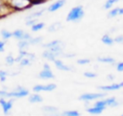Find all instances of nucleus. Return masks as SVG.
<instances>
[{
	"label": "nucleus",
	"mask_w": 123,
	"mask_h": 116,
	"mask_svg": "<svg viewBox=\"0 0 123 116\" xmlns=\"http://www.w3.org/2000/svg\"><path fill=\"white\" fill-rule=\"evenodd\" d=\"M28 94H29V92H28L27 89L19 86V87L14 88L11 92H8V97L7 98H12V97H14V98H23V97L27 96Z\"/></svg>",
	"instance_id": "f03ea898"
},
{
	"label": "nucleus",
	"mask_w": 123,
	"mask_h": 116,
	"mask_svg": "<svg viewBox=\"0 0 123 116\" xmlns=\"http://www.w3.org/2000/svg\"><path fill=\"white\" fill-rule=\"evenodd\" d=\"M119 0H107V2L105 3V5H104V9H106V10H109V9H111L115 3H117Z\"/></svg>",
	"instance_id": "b1692460"
},
{
	"label": "nucleus",
	"mask_w": 123,
	"mask_h": 116,
	"mask_svg": "<svg viewBox=\"0 0 123 116\" xmlns=\"http://www.w3.org/2000/svg\"><path fill=\"white\" fill-rule=\"evenodd\" d=\"M105 103H106V105L107 106H111V107H115L117 106L119 104L116 102V99L114 97H111V98H107L104 100Z\"/></svg>",
	"instance_id": "ddd939ff"
},
{
	"label": "nucleus",
	"mask_w": 123,
	"mask_h": 116,
	"mask_svg": "<svg viewBox=\"0 0 123 116\" xmlns=\"http://www.w3.org/2000/svg\"><path fill=\"white\" fill-rule=\"evenodd\" d=\"M53 62L55 63L56 67H57L58 69L62 70V71H70V70H71V68H70L69 66H67V65L63 64V63H62V61L61 59H57V58H56Z\"/></svg>",
	"instance_id": "9d476101"
},
{
	"label": "nucleus",
	"mask_w": 123,
	"mask_h": 116,
	"mask_svg": "<svg viewBox=\"0 0 123 116\" xmlns=\"http://www.w3.org/2000/svg\"><path fill=\"white\" fill-rule=\"evenodd\" d=\"M94 106H97V107H102V108H106V103L104 100H101V101H97L95 104H94Z\"/></svg>",
	"instance_id": "7c9ffc66"
},
{
	"label": "nucleus",
	"mask_w": 123,
	"mask_h": 116,
	"mask_svg": "<svg viewBox=\"0 0 123 116\" xmlns=\"http://www.w3.org/2000/svg\"><path fill=\"white\" fill-rule=\"evenodd\" d=\"M23 35H24V32L22 31V30H15L13 33H12V36L14 37V38H16V39H22V36H23Z\"/></svg>",
	"instance_id": "5701e85b"
},
{
	"label": "nucleus",
	"mask_w": 123,
	"mask_h": 116,
	"mask_svg": "<svg viewBox=\"0 0 123 116\" xmlns=\"http://www.w3.org/2000/svg\"><path fill=\"white\" fill-rule=\"evenodd\" d=\"M28 100H29L30 103H33V104H35V103H41L43 101L42 97L40 95H38V94H33V95H31L28 98Z\"/></svg>",
	"instance_id": "4468645a"
},
{
	"label": "nucleus",
	"mask_w": 123,
	"mask_h": 116,
	"mask_svg": "<svg viewBox=\"0 0 123 116\" xmlns=\"http://www.w3.org/2000/svg\"><path fill=\"white\" fill-rule=\"evenodd\" d=\"M42 40V37L41 36H37V37H35V38H31L29 40L30 42V45H33V44H37V43H40V41Z\"/></svg>",
	"instance_id": "c85d7f7f"
},
{
	"label": "nucleus",
	"mask_w": 123,
	"mask_h": 116,
	"mask_svg": "<svg viewBox=\"0 0 123 116\" xmlns=\"http://www.w3.org/2000/svg\"><path fill=\"white\" fill-rule=\"evenodd\" d=\"M6 62H7V64H9V65H12V64L15 62V58H14L12 56L9 55V56L6 57Z\"/></svg>",
	"instance_id": "c756f323"
},
{
	"label": "nucleus",
	"mask_w": 123,
	"mask_h": 116,
	"mask_svg": "<svg viewBox=\"0 0 123 116\" xmlns=\"http://www.w3.org/2000/svg\"><path fill=\"white\" fill-rule=\"evenodd\" d=\"M7 72L6 71H3V70H0V81L3 82V81H5V80H6V77H7Z\"/></svg>",
	"instance_id": "72a5a7b5"
},
{
	"label": "nucleus",
	"mask_w": 123,
	"mask_h": 116,
	"mask_svg": "<svg viewBox=\"0 0 123 116\" xmlns=\"http://www.w3.org/2000/svg\"><path fill=\"white\" fill-rule=\"evenodd\" d=\"M58 45H62V42L61 40H53L51 42H48L46 44H43L42 46L44 48H51V47H55V46H58Z\"/></svg>",
	"instance_id": "f3484780"
},
{
	"label": "nucleus",
	"mask_w": 123,
	"mask_h": 116,
	"mask_svg": "<svg viewBox=\"0 0 123 116\" xmlns=\"http://www.w3.org/2000/svg\"><path fill=\"white\" fill-rule=\"evenodd\" d=\"M41 109H42L43 111H45V112H56V111L58 110L57 107H55V106H50V105L43 106V107H41Z\"/></svg>",
	"instance_id": "bb28decb"
},
{
	"label": "nucleus",
	"mask_w": 123,
	"mask_h": 116,
	"mask_svg": "<svg viewBox=\"0 0 123 116\" xmlns=\"http://www.w3.org/2000/svg\"><path fill=\"white\" fill-rule=\"evenodd\" d=\"M31 27H32L31 30H32L33 32H37V31L41 30V29L44 27V23H43V22H37V23H35L34 25H32Z\"/></svg>",
	"instance_id": "6ab92c4d"
},
{
	"label": "nucleus",
	"mask_w": 123,
	"mask_h": 116,
	"mask_svg": "<svg viewBox=\"0 0 123 116\" xmlns=\"http://www.w3.org/2000/svg\"><path fill=\"white\" fill-rule=\"evenodd\" d=\"M89 62H90V59H88V58H81V59H78L77 60V63L78 64H82V65L88 64Z\"/></svg>",
	"instance_id": "473e14b6"
},
{
	"label": "nucleus",
	"mask_w": 123,
	"mask_h": 116,
	"mask_svg": "<svg viewBox=\"0 0 123 116\" xmlns=\"http://www.w3.org/2000/svg\"><path fill=\"white\" fill-rule=\"evenodd\" d=\"M10 4L12 8L16 10H23L32 5L31 0H11Z\"/></svg>",
	"instance_id": "7ed1b4c3"
},
{
	"label": "nucleus",
	"mask_w": 123,
	"mask_h": 116,
	"mask_svg": "<svg viewBox=\"0 0 123 116\" xmlns=\"http://www.w3.org/2000/svg\"><path fill=\"white\" fill-rule=\"evenodd\" d=\"M7 98L8 97V92L6 90H0V98Z\"/></svg>",
	"instance_id": "4c0bfd02"
},
{
	"label": "nucleus",
	"mask_w": 123,
	"mask_h": 116,
	"mask_svg": "<svg viewBox=\"0 0 123 116\" xmlns=\"http://www.w3.org/2000/svg\"><path fill=\"white\" fill-rule=\"evenodd\" d=\"M105 108H102V107H97V106H93V107H89V108H86V111L90 114H93V115H96V114H101L103 112Z\"/></svg>",
	"instance_id": "2eb2a0df"
},
{
	"label": "nucleus",
	"mask_w": 123,
	"mask_h": 116,
	"mask_svg": "<svg viewBox=\"0 0 123 116\" xmlns=\"http://www.w3.org/2000/svg\"><path fill=\"white\" fill-rule=\"evenodd\" d=\"M106 96V93H86L83 94L79 97V100L81 101H85V102H89V101H93L99 98H103Z\"/></svg>",
	"instance_id": "20e7f679"
},
{
	"label": "nucleus",
	"mask_w": 123,
	"mask_h": 116,
	"mask_svg": "<svg viewBox=\"0 0 123 116\" xmlns=\"http://www.w3.org/2000/svg\"><path fill=\"white\" fill-rule=\"evenodd\" d=\"M61 28H62V23H61V22H55V23H53L52 25H50L48 31H49V32H56V31H58V30L61 29Z\"/></svg>",
	"instance_id": "aec40b11"
},
{
	"label": "nucleus",
	"mask_w": 123,
	"mask_h": 116,
	"mask_svg": "<svg viewBox=\"0 0 123 116\" xmlns=\"http://www.w3.org/2000/svg\"><path fill=\"white\" fill-rule=\"evenodd\" d=\"M97 60L100 61V62L110 63V64H112V63L115 62V59L113 58H110V57H107V58H97Z\"/></svg>",
	"instance_id": "a211bd4d"
},
{
	"label": "nucleus",
	"mask_w": 123,
	"mask_h": 116,
	"mask_svg": "<svg viewBox=\"0 0 123 116\" xmlns=\"http://www.w3.org/2000/svg\"><path fill=\"white\" fill-rule=\"evenodd\" d=\"M44 12H45V9H42V10H40V11H38V12H32V13H31V14H29L27 17H28V18H37V17L41 16V15L44 13Z\"/></svg>",
	"instance_id": "412c9836"
},
{
	"label": "nucleus",
	"mask_w": 123,
	"mask_h": 116,
	"mask_svg": "<svg viewBox=\"0 0 123 116\" xmlns=\"http://www.w3.org/2000/svg\"><path fill=\"white\" fill-rule=\"evenodd\" d=\"M43 69H50V66H49L47 63H45L44 66H43Z\"/></svg>",
	"instance_id": "79ce46f5"
},
{
	"label": "nucleus",
	"mask_w": 123,
	"mask_h": 116,
	"mask_svg": "<svg viewBox=\"0 0 123 116\" xmlns=\"http://www.w3.org/2000/svg\"><path fill=\"white\" fill-rule=\"evenodd\" d=\"M122 87H123V81L118 82V83H112V84H110V85H100V86H98V88L103 90V91H114V90L121 89Z\"/></svg>",
	"instance_id": "0eeeda50"
},
{
	"label": "nucleus",
	"mask_w": 123,
	"mask_h": 116,
	"mask_svg": "<svg viewBox=\"0 0 123 116\" xmlns=\"http://www.w3.org/2000/svg\"><path fill=\"white\" fill-rule=\"evenodd\" d=\"M5 41H1L0 40V52H4V48H5Z\"/></svg>",
	"instance_id": "ea45409f"
},
{
	"label": "nucleus",
	"mask_w": 123,
	"mask_h": 116,
	"mask_svg": "<svg viewBox=\"0 0 123 116\" xmlns=\"http://www.w3.org/2000/svg\"><path fill=\"white\" fill-rule=\"evenodd\" d=\"M62 115H66V116H79L80 113L76 110H69V111H64L62 113Z\"/></svg>",
	"instance_id": "cd10ccee"
},
{
	"label": "nucleus",
	"mask_w": 123,
	"mask_h": 116,
	"mask_svg": "<svg viewBox=\"0 0 123 116\" xmlns=\"http://www.w3.org/2000/svg\"><path fill=\"white\" fill-rule=\"evenodd\" d=\"M38 77L40 79H44V80H50V79H54L55 78V76L52 73L51 69H43L42 71L39 72Z\"/></svg>",
	"instance_id": "6e6552de"
},
{
	"label": "nucleus",
	"mask_w": 123,
	"mask_h": 116,
	"mask_svg": "<svg viewBox=\"0 0 123 116\" xmlns=\"http://www.w3.org/2000/svg\"><path fill=\"white\" fill-rule=\"evenodd\" d=\"M37 18H32V19L26 21V25H27V26H32V25H34V24L37 23Z\"/></svg>",
	"instance_id": "f704fd0d"
},
{
	"label": "nucleus",
	"mask_w": 123,
	"mask_h": 116,
	"mask_svg": "<svg viewBox=\"0 0 123 116\" xmlns=\"http://www.w3.org/2000/svg\"><path fill=\"white\" fill-rule=\"evenodd\" d=\"M32 38V36L29 35V34H25L24 33V35H23V36H22V39H24V40H30ZM21 40V39H20Z\"/></svg>",
	"instance_id": "58836bf2"
},
{
	"label": "nucleus",
	"mask_w": 123,
	"mask_h": 116,
	"mask_svg": "<svg viewBox=\"0 0 123 116\" xmlns=\"http://www.w3.org/2000/svg\"><path fill=\"white\" fill-rule=\"evenodd\" d=\"M85 15V12H84V9H83V6H76V7H73L67 16H66V21L67 22H77L79 20H81Z\"/></svg>",
	"instance_id": "f257e3e1"
},
{
	"label": "nucleus",
	"mask_w": 123,
	"mask_h": 116,
	"mask_svg": "<svg viewBox=\"0 0 123 116\" xmlns=\"http://www.w3.org/2000/svg\"><path fill=\"white\" fill-rule=\"evenodd\" d=\"M31 62H32V60L29 59V58H26V57H22V58H21L20 61H19V63H20L21 66H27V65L31 64Z\"/></svg>",
	"instance_id": "a878e982"
},
{
	"label": "nucleus",
	"mask_w": 123,
	"mask_h": 116,
	"mask_svg": "<svg viewBox=\"0 0 123 116\" xmlns=\"http://www.w3.org/2000/svg\"><path fill=\"white\" fill-rule=\"evenodd\" d=\"M29 45H30L29 40H24V39H21V40L17 43V46H18V48H19L20 50H23V49L27 48Z\"/></svg>",
	"instance_id": "4be33fe9"
},
{
	"label": "nucleus",
	"mask_w": 123,
	"mask_h": 116,
	"mask_svg": "<svg viewBox=\"0 0 123 116\" xmlns=\"http://www.w3.org/2000/svg\"><path fill=\"white\" fill-rule=\"evenodd\" d=\"M116 70H117L118 72H123V61H121V62H119V63L117 64Z\"/></svg>",
	"instance_id": "e433bc0d"
},
{
	"label": "nucleus",
	"mask_w": 123,
	"mask_h": 116,
	"mask_svg": "<svg viewBox=\"0 0 123 116\" xmlns=\"http://www.w3.org/2000/svg\"><path fill=\"white\" fill-rule=\"evenodd\" d=\"M12 103H13V100H9V101H6L5 98H0V104H1V107L3 109V112L5 114H8L9 111L12 109Z\"/></svg>",
	"instance_id": "423d86ee"
},
{
	"label": "nucleus",
	"mask_w": 123,
	"mask_h": 116,
	"mask_svg": "<svg viewBox=\"0 0 123 116\" xmlns=\"http://www.w3.org/2000/svg\"><path fill=\"white\" fill-rule=\"evenodd\" d=\"M42 56L45 58H47L48 60H52V61H54L55 59H56V58H57V56L53 53V52H51L50 50H45L43 53H42Z\"/></svg>",
	"instance_id": "f8f14e48"
},
{
	"label": "nucleus",
	"mask_w": 123,
	"mask_h": 116,
	"mask_svg": "<svg viewBox=\"0 0 123 116\" xmlns=\"http://www.w3.org/2000/svg\"><path fill=\"white\" fill-rule=\"evenodd\" d=\"M121 14H123V8H114L109 12L108 17H114L116 15H121Z\"/></svg>",
	"instance_id": "9b49d317"
},
{
	"label": "nucleus",
	"mask_w": 123,
	"mask_h": 116,
	"mask_svg": "<svg viewBox=\"0 0 123 116\" xmlns=\"http://www.w3.org/2000/svg\"><path fill=\"white\" fill-rule=\"evenodd\" d=\"M1 36H2L4 39H9L10 37L12 36V33L9 32L8 30H2V31H1Z\"/></svg>",
	"instance_id": "393cba45"
},
{
	"label": "nucleus",
	"mask_w": 123,
	"mask_h": 116,
	"mask_svg": "<svg viewBox=\"0 0 123 116\" xmlns=\"http://www.w3.org/2000/svg\"><path fill=\"white\" fill-rule=\"evenodd\" d=\"M63 56L67 58H72V57H75V54H63Z\"/></svg>",
	"instance_id": "a19ab883"
},
{
	"label": "nucleus",
	"mask_w": 123,
	"mask_h": 116,
	"mask_svg": "<svg viewBox=\"0 0 123 116\" xmlns=\"http://www.w3.org/2000/svg\"><path fill=\"white\" fill-rule=\"evenodd\" d=\"M64 4H65V0H58V1H56L55 3H53L52 5L49 6L48 11L51 12H56V11H58L59 9H61Z\"/></svg>",
	"instance_id": "1a4fd4ad"
},
{
	"label": "nucleus",
	"mask_w": 123,
	"mask_h": 116,
	"mask_svg": "<svg viewBox=\"0 0 123 116\" xmlns=\"http://www.w3.org/2000/svg\"><path fill=\"white\" fill-rule=\"evenodd\" d=\"M109 80H113L114 79V77L113 76H111V75H108V77H107Z\"/></svg>",
	"instance_id": "37998d69"
},
{
	"label": "nucleus",
	"mask_w": 123,
	"mask_h": 116,
	"mask_svg": "<svg viewBox=\"0 0 123 116\" xmlns=\"http://www.w3.org/2000/svg\"><path fill=\"white\" fill-rule=\"evenodd\" d=\"M84 76H85L86 78L93 79V78H96V77H97V74H96V73H92V72H85V73H84Z\"/></svg>",
	"instance_id": "2f4dec72"
},
{
	"label": "nucleus",
	"mask_w": 123,
	"mask_h": 116,
	"mask_svg": "<svg viewBox=\"0 0 123 116\" xmlns=\"http://www.w3.org/2000/svg\"><path fill=\"white\" fill-rule=\"evenodd\" d=\"M113 40L116 43H123V35H117L115 38H113Z\"/></svg>",
	"instance_id": "c9c22d12"
},
{
	"label": "nucleus",
	"mask_w": 123,
	"mask_h": 116,
	"mask_svg": "<svg viewBox=\"0 0 123 116\" xmlns=\"http://www.w3.org/2000/svg\"><path fill=\"white\" fill-rule=\"evenodd\" d=\"M101 40H102V42H103L104 44H106V45H112L113 42H114L113 38H111L109 35H103L102 38H101Z\"/></svg>",
	"instance_id": "dca6fc26"
},
{
	"label": "nucleus",
	"mask_w": 123,
	"mask_h": 116,
	"mask_svg": "<svg viewBox=\"0 0 123 116\" xmlns=\"http://www.w3.org/2000/svg\"><path fill=\"white\" fill-rule=\"evenodd\" d=\"M57 85L55 83H48L46 85H41V84H37L33 87V90L35 92H40V91H53L56 89Z\"/></svg>",
	"instance_id": "39448f33"
}]
</instances>
